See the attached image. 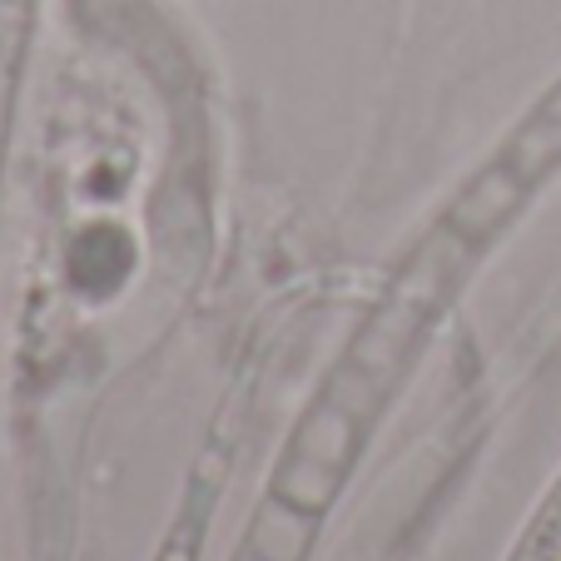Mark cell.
<instances>
[{
	"label": "cell",
	"mask_w": 561,
	"mask_h": 561,
	"mask_svg": "<svg viewBox=\"0 0 561 561\" xmlns=\"http://www.w3.org/2000/svg\"><path fill=\"white\" fill-rule=\"evenodd\" d=\"M561 174V75L507 125V135L482 154L472 174L447 194V204L427 219V229L398 254L368 313L308 413L298 417L264 507L249 541L233 561H304L313 531L348 488L353 467L368 447L373 427L392 408V398L413 378L443 318L457 308L477 268L497 254V244L522 224V214L541 199Z\"/></svg>",
	"instance_id": "obj_1"
},
{
	"label": "cell",
	"mask_w": 561,
	"mask_h": 561,
	"mask_svg": "<svg viewBox=\"0 0 561 561\" xmlns=\"http://www.w3.org/2000/svg\"><path fill=\"white\" fill-rule=\"evenodd\" d=\"M35 5L41 0H0V164H5V139H11L15 95H21V70L35 31Z\"/></svg>",
	"instance_id": "obj_2"
},
{
	"label": "cell",
	"mask_w": 561,
	"mask_h": 561,
	"mask_svg": "<svg viewBox=\"0 0 561 561\" xmlns=\"http://www.w3.org/2000/svg\"><path fill=\"white\" fill-rule=\"evenodd\" d=\"M502 561H561V472L551 477V488L541 492L527 527L517 531Z\"/></svg>",
	"instance_id": "obj_3"
}]
</instances>
